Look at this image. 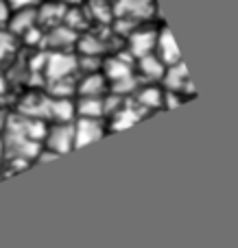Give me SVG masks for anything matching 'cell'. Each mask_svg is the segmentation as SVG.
<instances>
[{"label":"cell","mask_w":238,"mask_h":248,"mask_svg":"<svg viewBox=\"0 0 238 248\" xmlns=\"http://www.w3.org/2000/svg\"><path fill=\"white\" fill-rule=\"evenodd\" d=\"M77 72V57L68 50H51L46 52V59H44V68L42 74L48 83L59 81V78H68L74 77Z\"/></svg>","instance_id":"obj_1"},{"label":"cell","mask_w":238,"mask_h":248,"mask_svg":"<svg viewBox=\"0 0 238 248\" xmlns=\"http://www.w3.org/2000/svg\"><path fill=\"white\" fill-rule=\"evenodd\" d=\"M42 146L55 155H66L74 148V126L72 122H52L46 126Z\"/></svg>","instance_id":"obj_2"},{"label":"cell","mask_w":238,"mask_h":248,"mask_svg":"<svg viewBox=\"0 0 238 248\" xmlns=\"http://www.w3.org/2000/svg\"><path fill=\"white\" fill-rule=\"evenodd\" d=\"M72 126H74V148L92 144V141L105 137V133H107V124L101 118H74Z\"/></svg>","instance_id":"obj_3"},{"label":"cell","mask_w":238,"mask_h":248,"mask_svg":"<svg viewBox=\"0 0 238 248\" xmlns=\"http://www.w3.org/2000/svg\"><path fill=\"white\" fill-rule=\"evenodd\" d=\"M162 87L166 92H177L182 96H195V90H192V83L188 78V70L184 65V61H177V63L166 65L164 77H162Z\"/></svg>","instance_id":"obj_4"},{"label":"cell","mask_w":238,"mask_h":248,"mask_svg":"<svg viewBox=\"0 0 238 248\" xmlns=\"http://www.w3.org/2000/svg\"><path fill=\"white\" fill-rule=\"evenodd\" d=\"M127 37V52L134 59H140L144 55H151L155 50V39H157V29H138L136 26Z\"/></svg>","instance_id":"obj_5"},{"label":"cell","mask_w":238,"mask_h":248,"mask_svg":"<svg viewBox=\"0 0 238 248\" xmlns=\"http://www.w3.org/2000/svg\"><path fill=\"white\" fill-rule=\"evenodd\" d=\"M77 37H79V33L72 31L70 26L55 24V26H48V31H44L42 46H48L51 50H68V48L74 46Z\"/></svg>","instance_id":"obj_6"},{"label":"cell","mask_w":238,"mask_h":248,"mask_svg":"<svg viewBox=\"0 0 238 248\" xmlns=\"http://www.w3.org/2000/svg\"><path fill=\"white\" fill-rule=\"evenodd\" d=\"M131 96H134V103L138 105L144 113L162 109V103H164V90H162L157 83H142V85H138V90Z\"/></svg>","instance_id":"obj_7"},{"label":"cell","mask_w":238,"mask_h":248,"mask_svg":"<svg viewBox=\"0 0 238 248\" xmlns=\"http://www.w3.org/2000/svg\"><path fill=\"white\" fill-rule=\"evenodd\" d=\"M142 116H144L142 109L127 98L125 103H122L120 107L116 109V111L107 116L109 118L107 131H120V128H127V126H131V124H136V122L142 120Z\"/></svg>","instance_id":"obj_8"},{"label":"cell","mask_w":238,"mask_h":248,"mask_svg":"<svg viewBox=\"0 0 238 248\" xmlns=\"http://www.w3.org/2000/svg\"><path fill=\"white\" fill-rule=\"evenodd\" d=\"M153 0H114L112 11L116 17H131V20H144L153 13Z\"/></svg>","instance_id":"obj_9"},{"label":"cell","mask_w":238,"mask_h":248,"mask_svg":"<svg viewBox=\"0 0 238 248\" xmlns=\"http://www.w3.org/2000/svg\"><path fill=\"white\" fill-rule=\"evenodd\" d=\"M164 70L166 65L157 59L155 52H151V55H144L136 61L134 72L140 78V83H160L162 77H164Z\"/></svg>","instance_id":"obj_10"},{"label":"cell","mask_w":238,"mask_h":248,"mask_svg":"<svg viewBox=\"0 0 238 248\" xmlns=\"http://www.w3.org/2000/svg\"><path fill=\"white\" fill-rule=\"evenodd\" d=\"M109 92V81L101 70L96 72H83L77 78V92L74 96H105Z\"/></svg>","instance_id":"obj_11"},{"label":"cell","mask_w":238,"mask_h":248,"mask_svg":"<svg viewBox=\"0 0 238 248\" xmlns=\"http://www.w3.org/2000/svg\"><path fill=\"white\" fill-rule=\"evenodd\" d=\"M153 52H155L157 59H160L164 65H170V63H177V61H182L179 48H177L173 35H170V31L166 29V26H160V29H157L155 50H153Z\"/></svg>","instance_id":"obj_12"},{"label":"cell","mask_w":238,"mask_h":248,"mask_svg":"<svg viewBox=\"0 0 238 248\" xmlns=\"http://www.w3.org/2000/svg\"><path fill=\"white\" fill-rule=\"evenodd\" d=\"M37 24V11L35 7H24V9H11L7 20V29L13 37H20L24 31Z\"/></svg>","instance_id":"obj_13"},{"label":"cell","mask_w":238,"mask_h":248,"mask_svg":"<svg viewBox=\"0 0 238 248\" xmlns=\"http://www.w3.org/2000/svg\"><path fill=\"white\" fill-rule=\"evenodd\" d=\"M44 116L52 118V122H72L74 120V100L72 98H52V96H46Z\"/></svg>","instance_id":"obj_14"},{"label":"cell","mask_w":238,"mask_h":248,"mask_svg":"<svg viewBox=\"0 0 238 248\" xmlns=\"http://www.w3.org/2000/svg\"><path fill=\"white\" fill-rule=\"evenodd\" d=\"M74 118H101V120H105L103 96H77Z\"/></svg>","instance_id":"obj_15"},{"label":"cell","mask_w":238,"mask_h":248,"mask_svg":"<svg viewBox=\"0 0 238 248\" xmlns=\"http://www.w3.org/2000/svg\"><path fill=\"white\" fill-rule=\"evenodd\" d=\"M77 46L79 55H90V57H103L105 52L109 50V42L101 35H94V33H83L77 37L74 42Z\"/></svg>","instance_id":"obj_16"},{"label":"cell","mask_w":238,"mask_h":248,"mask_svg":"<svg viewBox=\"0 0 238 248\" xmlns=\"http://www.w3.org/2000/svg\"><path fill=\"white\" fill-rule=\"evenodd\" d=\"M37 11V24L39 26H55L61 24L66 13V4L61 0H52V2H44L42 7H35Z\"/></svg>","instance_id":"obj_17"},{"label":"cell","mask_w":238,"mask_h":248,"mask_svg":"<svg viewBox=\"0 0 238 248\" xmlns=\"http://www.w3.org/2000/svg\"><path fill=\"white\" fill-rule=\"evenodd\" d=\"M13 42H16V37H13L11 33L0 31V68H2V61L13 52V46H16Z\"/></svg>","instance_id":"obj_18"},{"label":"cell","mask_w":238,"mask_h":248,"mask_svg":"<svg viewBox=\"0 0 238 248\" xmlns=\"http://www.w3.org/2000/svg\"><path fill=\"white\" fill-rule=\"evenodd\" d=\"M9 9H24V7H37L39 0H7Z\"/></svg>","instance_id":"obj_19"},{"label":"cell","mask_w":238,"mask_h":248,"mask_svg":"<svg viewBox=\"0 0 238 248\" xmlns=\"http://www.w3.org/2000/svg\"><path fill=\"white\" fill-rule=\"evenodd\" d=\"M9 13H11V9H9L7 0H0V29H2L4 24H7V20H9Z\"/></svg>","instance_id":"obj_20"},{"label":"cell","mask_w":238,"mask_h":248,"mask_svg":"<svg viewBox=\"0 0 238 248\" xmlns=\"http://www.w3.org/2000/svg\"><path fill=\"white\" fill-rule=\"evenodd\" d=\"M0 179H2V174H0Z\"/></svg>","instance_id":"obj_21"}]
</instances>
